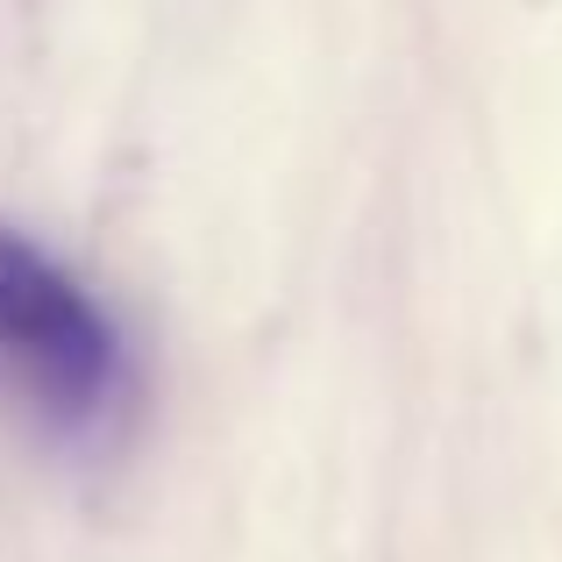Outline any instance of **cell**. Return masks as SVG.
<instances>
[{
  "instance_id": "cell-1",
  "label": "cell",
  "mask_w": 562,
  "mask_h": 562,
  "mask_svg": "<svg viewBox=\"0 0 562 562\" xmlns=\"http://www.w3.org/2000/svg\"><path fill=\"white\" fill-rule=\"evenodd\" d=\"M0 392L65 441L108 435L136 406L122 321L14 221H0Z\"/></svg>"
}]
</instances>
